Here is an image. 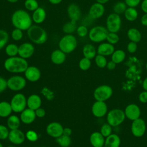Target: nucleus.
Masks as SVG:
<instances>
[{
    "label": "nucleus",
    "mask_w": 147,
    "mask_h": 147,
    "mask_svg": "<svg viewBox=\"0 0 147 147\" xmlns=\"http://www.w3.org/2000/svg\"><path fill=\"white\" fill-rule=\"evenodd\" d=\"M105 137L100 131L93 132L90 137V142L93 147H103Z\"/></svg>",
    "instance_id": "obj_21"
},
{
    "label": "nucleus",
    "mask_w": 147,
    "mask_h": 147,
    "mask_svg": "<svg viewBox=\"0 0 147 147\" xmlns=\"http://www.w3.org/2000/svg\"><path fill=\"white\" fill-rule=\"evenodd\" d=\"M91 65V60L86 57H83L79 62V67L82 71L88 70Z\"/></svg>",
    "instance_id": "obj_40"
},
{
    "label": "nucleus",
    "mask_w": 147,
    "mask_h": 147,
    "mask_svg": "<svg viewBox=\"0 0 147 147\" xmlns=\"http://www.w3.org/2000/svg\"><path fill=\"white\" fill-rule=\"evenodd\" d=\"M27 35L29 39L36 44H42L48 39V34L42 27L34 25L27 30Z\"/></svg>",
    "instance_id": "obj_3"
},
{
    "label": "nucleus",
    "mask_w": 147,
    "mask_h": 147,
    "mask_svg": "<svg viewBox=\"0 0 147 147\" xmlns=\"http://www.w3.org/2000/svg\"><path fill=\"white\" fill-rule=\"evenodd\" d=\"M126 54L122 49L115 50L111 55V60L115 64L122 63L125 59Z\"/></svg>",
    "instance_id": "obj_31"
},
{
    "label": "nucleus",
    "mask_w": 147,
    "mask_h": 147,
    "mask_svg": "<svg viewBox=\"0 0 147 147\" xmlns=\"http://www.w3.org/2000/svg\"><path fill=\"white\" fill-rule=\"evenodd\" d=\"M115 51L114 45L109 42L101 43L97 48V53L104 56L111 55Z\"/></svg>",
    "instance_id": "obj_24"
},
{
    "label": "nucleus",
    "mask_w": 147,
    "mask_h": 147,
    "mask_svg": "<svg viewBox=\"0 0 147 147\" xmlns=\"http://www.w3.org/2000/svg\"><path fill=\"white\" fill-rule=\"evenodd\" d=\"M137 49V44L135 42L130 41L127 44V50L130 53H133L136 52Z\"/></svg>",
    "instance_id": "obj_47"
},
{
    "label": "nucleus",
    "mask_w": 147,
    "mask_h": 147,
    "mask_svg": "<svg viewBox=\"0 0 147 147\" xmlns=\"http://www.w3.org/2000/svg\"><path fill=\"white\" fill-rule=\"evenodd\" d=\"M9 131L8 128L3 125H0V140H5L8 138Z\"/></svg>",
    "instance_id": "obj_46"
},
{
    "label": "nucleus",
    "mask_w": 147,
    "mask_h": 147,
    "mask_svg": "<svg viewBox=\"0 0 147 147\" xmlns=\"http://www.w3.org/2000/svg\"><path fill=\"white\" fill-rule=\"evenodd\" d=\"M25 77L26 80L31 82L38 81L41 77V72L40 69L35 66H28L24 72Z\"/></svg>",
    "instance_id": "obj_18"
},
{
    "label": "nucleus",
    "mask_w": 147,
    "mask_h": 147,
    "mask_svg": "<svg viewBox=\"0 0 147 147\" xmlns=\"http://www.w3.org/2000/svg\"><path fill=\"white\" fill-rule=\"evenodd\" d=\"M146 70H147V63H146Z\"/></svg>",
    "instance_id": "obj_61"
},
{
    "label": "nucleus",
    "mask_w": 147,
    "mask_h": 147,
    "mask_svg": "<svg viewBox=\"0 0 147 147\" xmlns=\"http://www.w3.org/2000/svg\"><path fill=\"white\" fill-rule=\"evenodd\" d=\"M77 39L72 34H65L59 42V48L65 53H70L76 48Z\"/></svg>",
    "instance_id": "obj_4"
},
{
    "label": "nucleus",
    "mask_w": 147,
    "mask_h": 147,
    "mask_svg": "<svg viewBox=\"0 0 147 147\" xmlns=\"http://www.w3.org/2000/svg\"><path fill=\"white\" fill-rule=\"evenodd\" d=\"M34 52V47L32 43L26 42L18 46V55L25 59L30 58Z\"/></svg>",
    "instance_id": "obj_15"
},
{
    "label": "nucleus",
    "mask_w": 147,
    "mask_h": 147,
    "mask_svg": "<svg viewBox=\"0 0 147 147\" xmlns=\"http://www.w3.org/2000/svg\"><path fill=\"white\" fill-rule=\"evenodd\" d=\"M109 33L107 28L103 26H95L88 32V37L94 42H100L106 39Z\"/></svg>",
    "instance_id": "obj_6"
},
{
    "label": "nucleus",
    "mask_w": 147,
    "mask_h": 147,
    "mask_svg": "<svg viewBox=\"0 0 147 147\" xmlns=\"http://www.w3.org/2000/svg\"><path fill=\"white\" fill-rule=\"evenodd\" d=\"M141 0H125V3L127 6L131 7H135L139 5Z\"/></svg>",
    "instance_id": "obj_48"
},
{
    "label": "nucleus",
    "mask_w": 147,
    "mask_h": 147,
    "mask_svg": "<svg viewBox=\"0 0 147 147\" xmlns=\"http://www.w3.org/2000/svg\"><path fill=\"white\" fill-rule=\"evenodd\" d=\"M36 118V115L34 110L29 108H26L21 113L20 118L23 123L29 125L33 123Z\"/></svg>",
    "instance_id": "obj_19"
},
{
    "label": "nucleus",
    "mask_w": 147,
    "mask_h": 147,
    "mask_svg": "<svg viewBox=\"0 0 147 147\" xmlns=\"http://www.w3.org/2000/svg\"><path fill=\"white\" fill-rule=\"evenodd\" d=\"M141 10L145 13H147V0H143L141 5Z\"/></svg>",
    "instance_id": "obj_53"
},
{
    "label": "nucleus",
    "mask_w": 147,
    "mask_h": 147,
    "mask_svg": "<svg viewBox=\"0 0 147 147\" xmlns=\"http://www.w3.org/2000/svg\"><path fill=\"white\" fill-rule=\"evenodd\" d=\"M121 139L116 134H111L105 138L103 147H119Z\"/></svg>",
    "instance_id": "obj_26"
},
{
    "label": "nucleus",
    "mask_w": 147,
    "mask_h": 147,
    "mask_svg": "<svg viewBox=\"0 0 147 147\" xmlns=\"http://www.w3.org/2000/svg\"><path fill=\"white\" fill-rule=\"evenodd\" d=\"M26 80L24 77L20 75H14L7 80V88L13 91H19L25 88Z\"/></svg>",
    "instance_id": "obj_9"
},
{
    "label": "nucleus",
    "mask_w": 147,
    "mask_h": 147,
    "mask_svg": "<svg viewBox=\"0 0 147 147\" xmlns=\"http://www.w3.org/2000/svg\"><path fill=\"white\" fill-rule=\"evenodd\" d=\"M11 37L14 41H17L21 40L23 37L22 30L18 28H14L11 32Z\"/></svg>",
    "instance_id": "obj_43"
},
{
    "label": "nucleus",
    "mask_w": 147,
    "mask_h": 147,
    "mask_svg": "<svg viewBox=\"0 0 147 147\" xmlns=\"http://www.w3.org/2000/svg\"><path fill=\"white\" fill-rule=\"evenodd\" d=\"M7 1H8L9 2H10V3H16L17 2L18 0H6Z\"/></svg>",
    "instance_id": "obj_59"
},
{
    "label": "nucleus",
    "mask_w": 147,
    "mask_h": 147,
    "mask_svg": "<svg viewBox=\"0 0 147 147\" xmlns=\"http://www.w3.org/2000/svg\"><path fill=\"white\" fill-rule=\"evenodd\" d=\"M139 100L143 103H147V91L144 90V91L141 92L138 96Z\"/></svg>",
    "instance_id": "obj_50"
},
{
    "label": "nucleus",
    "mask_w": 147,
    "mask_h": 147,
    "mask_svg": "<svg viewBox=\"0 0 147 147\" xmlns=\"http://www.w3.org/2000/svg\"><path fill=\"white\" fill-rule=\"evenodd\" d=\"M138 11L135 7H129L124 13V16L126 20L129 21H134L138 17Z\"/></svg>",
    "instance_id": "obj_32"
},
{
    "label": "nucleus",
    "mask_w": 147,
    "mask_h": 147,
    "mask_svg": "<svg viewBox=\"0 0 147 147\" xmlns=\"http://www.w3.org/2000/svg\"><path fill=\"white\" fill-rule=\"evenodd\" d=\"M25 137L28 140L31 142L36 141L38 138L37 133L32 130H29L26 133Z\"/></svg>",
    "instance_id": "obj_44"
},
{
    "label": "nucleus",
    "mask_w": 147,
    "mask_h": 147,
    "mask_svg": "<svg viewBox=\"0 0 147 147\" xmlns=\"http://www.w3.org/2000/svg\"><path fill=\"white\" fill-rule=\"evenodd\" d=\"M66 60V53L60 49L54 50L51 55V61L56 65L62 64Z\"/></svg>",
    "instance_id": "obj_22"
},
{
    "label": "nucleus",
    "mask_w": 147,
    "mask_h": 147,
    "mask_svg": "<svg viewBox=\"0 0 147 147\" xmlns=\"http://www.w3.org/2000/svg\"><path fill=\"white\" fill-rule=\"evenodd\" d=\"M76 28L77 27H76V22L70 20L69 21L65 23L63 25L62 27V30L66 34H72L75 31H76Z\"/></svg>",
    "instance_id": "obj_33"
},
{
    "label": "nucleus",
    "mask_w": 147,
    "mask_h": 147,
    "mask_svg": "<svg viewBox=\"0 0 147 147\" xmlns=\"http://www.w3.org/2000/svg\"><path fill=\"white\" fill-rule=\"evenodd\" d=\"M63 0H48V1L53 5H58Z\"/></svg>",
    "instance_id": "obj_56"
},
{
    "label": "nucleus",
    "mask_w": 147,
    "mask_h": 147,
    "mask_svg": "<svg viewBox=\"0 0 147 147\" xmlns=\"http://www.w3.org/2000/svg\"><path fill=\"white\" fill-rule=\"evenodd\" d=\"M42 147H45V146H42Z\"/></svg>",
    "instance_id": "obj_63"
},
{
    "label": "nucleus",
    "mask_w": 147,
    "mask_h": 147,
    "mask_svg": "<svg viewBox=\"0 0 147 147\" xmlns=\"http://www.w3.org/2000/svg\"><path fill=\"white\" fill-rule=\"evenodd\" d=\"M25 138V134L19 129L10 130L8 136L9 141L14 145L22 144L24 142Z\"/></svg>",
    "instance_id": "obj_16"
},
{
    "label": "nucleus",
    "mask_w": 147,
    "mask_h": 147,
    "mask_svg": "<svg viewBox=\"0 0 147 147\" xmlns=\"http://www.w3.org/2000/svg\"><path fill=\"white\" fill-rule=\"evenodd\" d=\"M0 147H3V145H2V144L1 142H0Z\"/></svg>",
    "instance_id": "obj_60"
},
{
    "label": "nucleus",
    "mask_w": 147,
    "mask_h": 147,
    "mask_svg": "<svg viewBox=\"0 0 147 147\" xmlns=\"http://www.w3.org/2000/svg\"><path fill=\"white\" fill-rule=\"evenodd\" d=\"M142 88L144 90L147 91V77L142 82Z\"/></svg>",
    "instance_id": "obj_57"
},
{
    "label": "nucleus",
    "mask_w": 147,
    "mask_h": 147,
    "mask_svg": "<svg viewBox=\"0 0 147 147\" xmlns=\"http://www.w3.org/2000/svg\"><path fill=\"white\" fill-rule=\"evenodd\" d=\"M35 111V114L36 117H38V118H42L45 115V111L44 109L41 108V107L38 108L37 109H36V110H34Z\"/></svg>",
    "instance_id": "obj_51"
},
{
    "label": "nucleus",
    "mask_w": 147,
    "mask_h": 147,
    "mask_svg": "<svg viewBox=\"0 0 147 147\" xmlns=\"http://www.w3.org/2000/svg\"><path fill=\"white\" fill-rule=\"evenodd\" d=\"M76 31L77 34L80 37H84L88 34V30L87 28L83 25L79 26L76 28Z\"/></svg>",
    "instance_id": "obj_45"
},
{
    "label": "nucleus",
    "mask_w": 147,
    "mask_h": 147,
    "mask_svg": "<svg viewBox=\"0 0 147 147\" xmlns=\"http://www.w3.org/2000/svg\"><path fill=\"white\" fill-rule=\"evenodd\" d=\"M9 147H14V146H9Z\"/></svg>",
    "instance_id": "obj_62"
},
{
    "label": "nucleus",
    "mask_w": 147,
    "mask_h": 147,
    "mask_svg": "<svg viewBox=\"0 0 147 147\" xmlns=\"http://www.w3.org/2000/svg\"><path fill=\"white\" fill-rule=\"evenodd\" d=\"M125 118L124 111L119 109H112L107 114V122L112 127L121 125L125 121Z\"/></svg>",
    "instance_id": "obj_5"
},
{
    "label": "nucleus",
    "mask_w": 147,
    "mask_h": 147,
    "mask_svg": "<svg viewBox=\"0 0 147 147\" xmlns=\"http://www.w3.org/2000/svg\"><path fill=\"white\" fill-rule=\"evenodd\" d=\"M47 16L45 10L42 7H38L36 10L33 11L32 18V21L36 24L42 23Z\"/></svg>",
    "instance_id": "obj_23"
},
{
    "label": "nucleus",
    "mask_w": 147,
    "mask_h": 147,
    "mask_svg": "<svg viewBox=\"0 0 147 147\" xmlns=\"http://www.w3.org/2000/svg\"><path fill=\"white\" fill-rule=\"evenodd\" d=\"M127 36L130 41L139 42L141 39V34L139 30L134 28H130L127 32Z\"/></svg>",
    "instance_id": "obj_29"
},
{
    "label": "nucleus",
    "mask_w": 147,
    "mask_h": 147,
    "mask_svg": "<svg viewBox=\"0 0 147 147\" xmlns=\"http://www.w3.org/2000/svg\"><path fill=\"white\" fill-rule=\"evenodd\" d=\"M126 5L123 2H118L113 6V11L117 14H122L125 13L127 9Z\"/></svg>",
    "instance_id": "obj_36"
},
{
    "label": "nucleus",
    "mask_w": 147,
    "mask_h": 147,
    "mask_svg": "<svg viewBox=\"0 0 147 147\" xmlns=\"http://www.w3.org/2000/svg\"><path fill=\"white\" fill-rule=\"evenodd\" d=\"M5 51L9 57L16 56L18 53V46L14 43H10L6 45Z\"/></svg>",
    "instance_id": "obj_34"
},
{
    "label": "nucleus",
    "mask_w": 147,
    "mask_h": 147,
    "mask_svg": "<svg viewBox=\"0 0 147 147\" xmlns=\"http://www.w3.org/2000/svg\"><path fill=\"white\" fill-rule=\"evenodd\" d=\"M63 126L57 122H52L49 123L46 127V132L48 136L51 137L57 138L63 135Z\"/></svg>",
    "instance_id": "obj_12"
},
{
    "label": "nucleus",
    "mask_w": 147,
    "mask_h": 147,
    "mask_svg": "<svg viewBox=\"0 0 147 147\" xmlns=\"http://www.w3.org/2000/svg\"><path fill=\"white\" fill-rule=\"evenodd\" d=\"M10 103L13 111L15 113H21L26 109L27 99L23 94L17 93L12 97Z\"/></svg>",
    "instance_id": "obj_7"
},
{
    "label": "nucleus",
    "mask_w": 147,
    "mask_h": 147,
    "mask_svg": "<svg viewBox=\"0 0 147 147\" xmlns=\"http://www.w3.org/2000/svg\"><path fill=\"white\" fill-rule=\"evenodd\" d=\"M13 111L10 103L6 101L0 102V117L6 118L10 116Z\"/></svg>",
    "instance_id": "obj_28"
},
{
    "label": "nucleus",
    "mask_w": 147,
    "mask_h": 147,
    "mask_svg": "<svg viewBox=\"0 0 147 147\" xmlns=\"http://www.w3.org/2000/svg\"><path fill=\"white\" fill-rule=\"evenodd\" d=\"M116 64L114 61H113L112 60L107 62V65H106V67L109 70H113L114 69H115V67H116Z\"/></svg>",
    "instance_id": "obj_52"
},
{
    "label": "nucleus",
    "mask_w": 147,
    "mask_h": 147,
    "mask_svg": "<svg viewBox=\"0 0 147 147\" xmlns=\"http://www.w3.org/2000/svg\"><path fill=\"white\" fill-rule=\"evenodd\" d=\"M91 111L95 117H103L107 113V106L105 102L96 100L92 106Z\"/></svg>",
    "instance_id": "obj_13"
},
{
    "label": "nucleus",
    "mask_w": 147,
    "mask_h": 147,
    "mask_svg": "<svg viewBox=\"0 0 147 147\" xmlns=\"http://www.w3.org/2000/svg\"><path fill=\"white\" fill-rule=\"evenodd\" d=\"M72 134V130L69 127H65L63 129V134L67 136H70Z\"/></svg>",
    "instance_id": "obj_55"
},
{
    "label": "nucleus",
    "mask_w": 147,
    "mask_h": 147,
    "mask_svg": "<svg viewBox=\"0 0 147 147\" xmlns=\"http://www.w3.org/2000/svg\"><path fill=\"white\" fill-rule=\"evenodd\" d=\"M7 87V80L5 78L0 76V94L3 92Z\"/></svg>",
    "instance_id": "obj_49"
},
{
    "label": "nucleus",
    "mask_w": 147,
    "mask_h": 147,
    "mask_svg": "<svg viewBox=\"0 0 147 147\" xmlns=\"http://www.w3.org/2000/svg\"><path fill=\"white\" fill-rule=\"evenodd\" d=\"M21 123L20 118L16 115H10L7 119V126L10 130L18 129Z\"/></svg>",
    "instance_id": "obj_30"
},
{
    "label": "nucleus",
    "mask_w": 147,
    "mask_h": 147,
    "mask_svg": "<svg viewBox=\"0 0 147 147\" xmlns=\"http://www.w3.org/2000/svg\"><path fill=\"white\" fill-rule=\"evenodd\" d=\"M141 23L142 25L147 26V13H145L141 18Z\"/></svg>",
    "instance_id": "obj_54"
},
{
    "label": "nucleus",
    "mask_w": 147,
    "mask_h": 147,
    "mask_svg": "<svg viewBox=\"0 0 147 147\" xmlns=\"http://www.w3.org/2000/svg\"><path fill=\"white\" fill-rule=\"evenodd\" d=\"M96 2L98 3H101V4H105L109 0H95Z\"/></svg>",
    "instance_id": "obj_58"
},
{
    "label": "nucleus",
    "mask_w": 147,
    "mask_h": 147,
    "mask_svg": "<svg viewBox=\"0 0 147 147\" xmlns=\"http://www.w3.org/2000/svg\"><path fill=\"white\" fill-rule=\"evenodd\" d=\"M113 92V89L110 86L103 84L95 89L93 95L96 100L105 102L111 97Z\"/></svg>",
    "instance_id": "obj_8"
},
{
    "label": "nucleus",
    "mask_w": 147,
    "mask_h": 147,
    "mask_svg": "<svg viewBox=\"0 0 147 147\" xmlns=\"http://www.w3.org/2000/svg\"><path fill=\"white\" fill-rule=\"evenodd\" d=\"M106 40L107 41V42L114 45L117 44L119 41V37L117 33L109 32Z\"/></svg>",
    "instance_id": "obj_42"
},
{
    "label": "nucleus",
    "mask_w": 147,
    "mask_h": 147,
    "mask_svg": "<svg viewBox=\"0 0 147 147\" xmlns=\"http://www.w3.org/2000/svg\"><path fill=\"white\" fill-rule=\"evenodd\" d=\"M96 52L95 47L91 44H85L82 49V53L84 57L90 60L95 58L96 55Z\"/></svg>",
    "instance_id": "obj_27"
},
{
    "label": "nucleus",
    "mask_w": 147,
    "mask_h": 147,
    "mask_svg": "<svg viewBox=\"0 0 147 147\" xmlns=\"http://www.w3.org/2000/svg\"><path fill=\"white\" fill-rule=\"evenodd\" d=\"M67 14L70 20L78 21L81 17V10L79 6L75 3H71L67 8Z\"/></svg>",
    "instance_id": "obj_20"
},
{
    "label": "nucleus",
    "mask_w": 147,
    "mask_h": 147,
    "mask_svg": "<svg viewBox=\"0 0 147 147\" xmlns=\"http://www.w3.org/2000/svg\"><path fill=\"white\" fill-rule=\"evenodd\" d=\"M3 66L9 72L20 74L25 71L28 67V63L26 59L16 56L6 59L4 61Z\"/></svg>",
    "instance_id": "obj_2"
},
{
    "label": "nucleus",
    "mask_w": 147,
    "mask_h": 147,
    "mask_svg": "<svg viewBox=\"0 0 147 147\" xmlns=\"http://www.w3.org/2000/svg\"><path fill=\"white\" fill-rule=\"evenodd\" d=\"M105 10L103 5L96 2L90 6L88 15L91 18L96 20L100 18L104 14Z\"/></svg>",
    "instance_id": "obj_17"
},
{
    "label": "nucleus",
    "mask_w": 147,
    "mask_h": 147,
    "mask_svg": "<svg viewBox=\"0 0 147 147\" xmlns=\"http://www.w3.org/2000/svg\"><path fill=\"white\" fill-rule=\"evenodd\" d=\"M146 123L144 119L139 118L133 121L131 125V131L132 134L136 137H141L145 133Z\"/></svg>",
    "instance_id": "obj_11"
},
{
    "label": "nucleus",
    "mask_w": 147,
    "mask_h": 147,
    "mask_svg": "<svg viewBox=\"0 0 147 147\" xmlns=\"http://www.w3.org/2000/svg\"><path fill=\"white\" fill-rule=\"evenodd\" d=\"M11 21L15 28L27 30L32 25V18L30 14L25 10L18 9L12 14Z\"/></svg>",
    "instance_id": "obj_1"
},
{
    "label": "nucleus",
    "mask_w": 147,
    "mask_h": 147,
    "mask_svg": "<svg viewBox=\"0 0 147 147\" xmlns=\"http://www.w3.org/2000/svg\"><path fill=\"white\" fill-rule=\"evenodd\" d=\"M9 37V34L6 30L0 29V50L6 47Z\"/></svg>",
    "instance_id": "obj_38"
},
{
    "label": "nucleus",
    "mask_w": 147,
    "mask_h": 147,
    "mask_svg": "<svg viewBox=\"0 0 147 147\" xmlns=\"http://www.w3.org/2000/svg\"><path fill=\"white\" fill-rule=\"evenodd\" d=\"M24 6L26 10L33 11L39 7V5L37 0H25Z\"/></svg>",
    "instance_id": "obj_37"
},
{
    "label": "nucleus",
    "mask_w": 147,
    "mask_h": 147,
    "mask_svg": "<svg viewBox=\"0 0 147 147\" xmlns=\"http://www.w3.org/2000/svg\"><path fill=\"white\" fill-rule=\"evenodd\" d=\"M42 100L40 96L37 94H32L27 98V106L28 108L36 110L41 107Z\"/></svg>",
    "instance_id": "obj_25"
},
{
    "label": "nucleus",
    "mask_w": 147,
    "mask_h": 147,
    "mask_svg": "<svg viewBox=\"0 0 147 147\" xmlns=\"http://www.w3.org/2000/svg\"><path fill=\"white\" fill-rule=\"evenodd\" d=\"M100 133L106 138L112 134V126L108 123L102 125L100 129Z\"/></svg>",
    "instance_id": "obj_41"
},
{
    "label": "nucleus",
    "mask_w": 147,
    "mask_h": 147,
    "mask_svg": "<svg viewBox=\"0 0 147 147\" xmlns=\"http://www.w3.org/2000/svg\"><path fill=\"white\" fill-rule=\"evenodd\" d=\"M56 142L61 147H68L71 144V138L70 136L63 134L56 138Z\"/></svg>",
    "instance_id": "obj_35"
},
{
    "label": "nucleus",
    "mask_w": 147,
    "mask_h": 147,
    "mask_svg": "<svg viewBox=\"0 0 147 147\" xmlns=\"http://www.w3.org/2000/svg\"><path fill=\"white\" fill-rule=\"evenodd\" d=\"M95 62L96 65L100 68H103L106 67L107 61L106 56L98 54L95 57Z\"/></svg>",
    "instance_id": "obj_39"
},
{
    "label": "nucleus",
    "mask_w": 147,
    "mask_h": 147,
    "mask_svg": "<svg viewBox=\"0 0 147 147\" xmlns=\"http://www.w3.org/2000/svg\"><path fill=\"white\" fill-rule=\"evenodd\" d=\"M121 26V18L119 14L113 13L108 16L106 19V28L109 32L117 33Z\"/></svg>",
    "instance_id": "obj_10"
},
{
    "label": "nucleus",
    "mask_w": 147,
    "mask_h": 147,
    "mask_svg": "<svg viewBox=\"0 0 147 147\" xmlns=\"http://www.w3.org/2000/svg\"><path fill=\"white\" fill-rule=\"evenodd\" d=\"M124 113L126 118L133 121L140 118L141 110L139 106L136 104L131 103L126 107Z\"/></svg>",
    "instance_id": "obj_14"
}]
</instances>
